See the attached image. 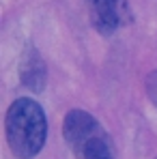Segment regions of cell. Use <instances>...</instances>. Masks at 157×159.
Returning <instances> with one entry per match:
<instances>
[{
    "label": "cell",
    "mask_w": 157,
    "mask_h": 159,
    "mask_svg": "<svg viewBox=\"0 0 157 159\" xmlns=\"http://www.w3.org/2000/svg\"><path fill=\"white\" fill-rule=\"evenodd\" d=\"M90 9V20L101 34H110L129 20V9L125 0H86Z\"/></svg>",
    "instance_id": "3957f363"
},
{
    "label": "cell",
    "mask_w": 157,
    "mask_h": 159,
    "mask_svg": "<svg viewBox=\"0 0 157 159\" xmlns=\"http://www.w3.org/2000/svg\"><path fill=\"white\" fill-rule=\"evenodd\" d=\"M22 80L30 90L39 93L43 90L45 86V67L39 58V54L28 50V54L24 56V62H22Z\"/></svg>",
    "instance_id": "277c9868"
},
{
    "label": "cell",
    "mask_w": 157,
    "mask_h": 159,
    "mask_svg": "<svg viewBox=\"0 0 157 159\" xmlns=\"http://www.w3.org/2000/svg\"><path fill=\"white\" fill-rule=\"evenodd\" d=\"M146 90H149L151 101H153V103H157V71L149 75V80H146Z\"/></svg>",
    "instance_id": "8992f818"
},
{
    "label": "cell",
    "mask_w": 157,
    "mask_h": 159,
    "mask_svg": "<svg viewBox=\"0 0 157 159\" xmlns=\"http://www.w3.org/2000/svg\"><path fill=\"white\" fill-rule=\"evenodd\" d=\"M101 131L104 129L95 120V116L84 112V110H71L62 120V135H65L67 144L73 148V153H78V155H82L88 140H93Z\"/></svg>",
    "instance_id": "7a4b0ae2"
},
{
    "label": "cell",
    "mask_w": 157,
    "mask_h": 159,
    "mask_svg": "<svg viewBox=\"0 0 157 159\" xmlns=\"http://www.w3.org/2000/svg\"><path fill=\"white\" fill-rule=\"evenodd\" d=\"M4 131H7V142L15 157H37L48 138V120H45V112L39 106V101L30 97L15 99L7 110Z\"/></svg>",
    "instance_id": "6da1fadb"
},
{
    "label": "cell",
    "mask_w": 157,
    "mask_h": 159,
    "mask_svg": "<svg viewBox=\"0 0 157 159\" xmlns=\"http://www.w3.org/2000/svg\"><path fill=\"white\" fill-rule=\"evenodd\" d=\"M82 159H114V151H112V142L104 131L97 133L93 140H88V144L82 151Z\"/></svg>",
    "instance_id": "5b68a950"
}]
</instances>
